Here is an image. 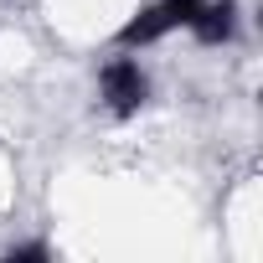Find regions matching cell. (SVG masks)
<instances>
[{"instance_id":"cell-2","label":"cell","mask_w":263,"mask_h":263,"mask_svg":"<svg viewBox=\"0 0 263 263\" xmlns=\"http://www.w3.org/2000/svg\"><path fill=\"white\" fill-rule=\"evenodd\" d=\"M201 42H227L232 31H237V6H232V0H201V6H196V16L186 21Z\"/></svg>"},{"instance_id":"cell-5","label":"cell","mask_w":263,"mask_h":263,"mask_svg":"<svg viewBox=\"0 0 263 263\" xmlns=\"http://www.w3.org/2000/svg\"><path fill=\"white\" fill-rule=\"evenodd\" d=\"M11 258H47V248H42V242H31V248H16Z\"/></svg>"},{"instance_id":"cell-4","label":"cell","mask_w":263,"mask_h":263,"mask_svg":"<svg viewBox=\"0 0 263 263\" xmlns=\"http://www.w3.org/2000/svg\"><path fill=\"white\" fill-rule=\"evenodd\" d=\"M165 6H171V11L181 16V26H186V21L196 16V6H201V0H165Z\"/></svg>"},{"instance_id":"cell-3","label":"cell","mask_w":263,"mask_h":263,"mask_svg":"<svg viewBox=\"0 0 263 263\" xmlns=\"http://www.w3.org/2000/svg\"><path fill=\"white\" fill-rule=\"evenodd\" d=\"M171 26H181V16H176L171 6H150V11H140L135 21H129V26L119 31V42H124V47H145V42L165 36Z\"/></svg>"},{"instance_id":"cell-1","label":"cell","mask_w":263,"mask_h":263,"mask_svg":"<svg viewBox=\"0 0 263 263\" xmlns=\"http://www.w3.org/2000/svg\"><path fill=\"white\" fill-rule=\"evenodd\" d=\"M103 98H108L114 114H135L145 103V72H140V62H129V57L108 62L103 67Z\"/></svg>"}]
</instances>
